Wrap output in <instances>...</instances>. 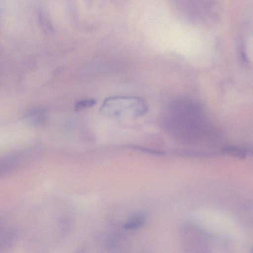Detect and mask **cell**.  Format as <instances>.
Here are the masks:
<instances>
[{
	"mask_svg": "<svg viewBox=\"0 0 253 253\" xmlns=\"http://www.w3.org/2000/svg\"><path fill=\"white\" fill-rule=\"evenodd\" d=\"M164 120L166 129L185 141H196L211 135L213 129L205 117L203 108L187 98H177L169 105Z\"/></svg>",
	"mask_w": 253,
	"mask_h": 253,
	"instance_id": "1",
	"label": "cell"
},
{
	"mask_svg": "<svg viewBox=\"0 0 253 253\" xmlns=\"http://www.w3.org/2000/svg\"><path fill=\"white\" fill-rule=\"evenodd\" d=\"M95 100L93 99H83L77 102L75 109L81 110L93 106L95 104Z\"/></svg>",
	"mask_w": 253,
	"mask_h": 253,
	"instance_id": "9",
	"label": "cell"
},
{
	"mask_svg": "<svg viewBox=\"0 0 253 253\" xmlns=\"http://www.w3.org/2000/svg\"><path fill=\"white\" fill-rule=\"evenodd\" d=\"M24 116L34 125H41L45 120V111L41 107H32L28 109Z\"/></svg>",
	"mask_w": 253,
	"mask_h": 253,
	"instance_id": "4",
	"label": "cell"
},
{
	"mask_svg": "<svg viewBox=\"0 0 253 253\" xmlns=\"http://www.w3.org/2000/svg\"><path fill=\"white\" fill-rule=\"evenodd\" d=\"M101 113L118 118L137 117L147 110L145 102L135 97L116 96L104 100L100 108Z\"/></svg>",
	"mask_w": 253,
	"mask_h": 253,
	"instance_id": "2",
	"label": "cell"
},
{
	"mask_svg": "<svg viewBox=\"0 0 253 253\" xmlns=\"http://www.w3.org/2000/svg\"><path fill=\"white\" fill-rule=\"evenodd\" d=\"M222 151L223 153L229 154L241 159L246 158L247 155L245 150L234 146L224 147L222 149Z\"/></svg>",
	"mask_w": 253,
	"mask_h": 253,
	"instance_id": "8",
	"label": "cell"
},
{
	"mask_svg": "<svg viewBox=\"0 0 253 253\" xmlns=\"http://www.w3.org/2000/svg\"><path fill=\"white\" fill-rule=\"evenodd\" d=\"M17 232L13 228H6L0 232V251L11 246L16 240Z\"/></svg>",
	"mask_w": 253,
	"mask_h": 253,
	"instance_id": "5",
	"label": "cell"
},
{
	"mask_svg": "<svg viewBox=\"0 0 253 253\" xmlns=\"http://www.w3.org/2000/svg\"><path fill=\"white\" fill-rule=\"evenodd\" d=\"M147 216L146 213L140 212L134 214L124 224L127 229H137L141 228L146 223Z\"/></svg>",
	"mask_w": 253,
	"mask_h": 253,
	"instance_id": "6",
	"label": "cell"
},
{
	"mask_svg": "<svg viewBox=\"0 0 253 253\" xmlns=\"http://www.w3.org/2000/svg\"><path fill=\"white\" fill-rule=\"evenodd\" d=\"M28 161V157L22 152H12L0 157V177L16 172Z\"/></svg>",
	"mask_w": 253,
	"mask_h": 253,
	"instance_id": "3",
	"label": "cell"
},
{
	"mask_svg": "<svg viewBox=\"0 0 253 253\" xmlns=\"http://www.w3.org/2000/svg\"><path fill=\"white\" fill-rule=\"evenodd\" d=\"M38 19L41 27L47 33L53 31V26L48 14L44 10H40L38 14Z\"/></svg>",
	"mask_w": 253,
	"mask_h": 253,
	"instance_id": "7",
	"label": "cell"
}]
</instances>
